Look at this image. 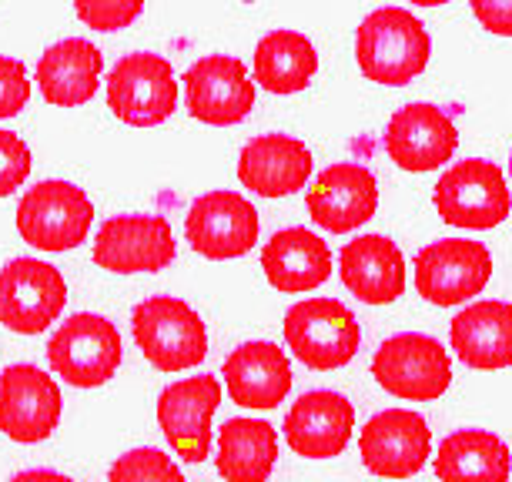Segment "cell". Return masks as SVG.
I'll return each instance as SVG.
<instances>
[{"instance_id":"6da1fadb","label":"cell","mask_w":512,"mask_h":482,"mask_svg":"<svg viewBox=\"0 0 512 482\" xmlns=\"http://www.w3.org/2000/svg\"><path fill=\"white\" fill-rule=\"evenodd\" d=\"M432 41L419 17L405 7H379L362 21L355 34L359 71L385 88H402L429 64Z\"/></svg>"},{"instance_id":"7a4b0ae2","label":"cell","mask_w":512,"mask_h":482,"mask_svg":"<svg viewBox=\"0 0 512 482\" xmlns=\"http://www.w3.org/2000/svg\"><path fill=\"white\" fill-rule=\"evenodd\" d=\"M134 342L141 355L158 372H185L205 362L208 355V329L198 312L181 298L154 295L134 308L131 318Z\"/></svg>"},{"instance_id":"3957f363","label":"cell","mask_w":512,"mask_h":482,"mask_svg":"<svg viewBox=\"0 0 512 482\" xmlns=\"http://www.w3.org/2000/svg\"><path fill=\"white\" fill-rule=\"evenodd\" d=\"M285 342L308 369L332 372L355 359L362 329L349 305L335 302V298H305L288 308Z\"/></svg>"},{"instance_id":"277c9868","label":"cell","mask_w":512,"mask_h":482,"mask_svg":"<svg viewBox=\"0 0 512 482\" xmlns=\"http://www.w3.org/2000/svg\"><path fill=\"white\" fill-rule=\"evenodd\" d=\"M94 205L71 181H41L17 205V231L37 252H71L91 231Z\"/></svg>"},{"instance_id":"5b68a950","label":"cell","mask_w":512,"mask_h":482,"mask_svg":"<svg viewBox=\"0 0 512 482\" xmlns=\"http://www.w3.org/2000/svg\"><path fill=\"white\" fill-rule=\"evenodd\" d=\"M432 205H436L439 218L452 228L489 231L509 218L512 195L506 175L492 161L469 158L452 165L439 178Z\"/></svg>"},{"instance_id":"8992f818","label":"cell","mask_w":512,"mask_h":482,"mask_svg":"<svg viewBox=\"0 0 512 482\" xmlns=\"http://www.w3.org/2000/svg\"><path fill=\"white\" fill-rule=\"evenodd\" d=\"M121 332L104 315H71L47 342L51 369L74 389H98L121 365Z\"/></svg>"},{"instance_id":"52a82bcc","label":"cell","mask_w":512,"mask_h":482,"mask_svg":"<svg viewBox=\"0 0 512 482\" xmlns=\"http://www.w3.org/2000/svg\"><path fill=\"white\" fill-rule=\"evenodd\" d=\"M372 375L395 399L432 402L452 385V362L436 339L402 332L379 345L372 359Z\"/></svg>"},{"instance_id":"ba28073f","label":"cell","mask_w":512,"mask_h":482,"mask_svg":"<svg viewBox=\"0 0 512 482\" xmlns=\"http://www.w3.org/2000/svg\"><path fill=\"white\" fill-rule=\"evenodd\" d=\"M108 108L131 128H154L178 108V81L161 54H128L108 77Z\"/></svg>"},{"instance_id":"9c48e42d","label":"cell","mask_w":512,"mask_h":482,"mask_svg":"<svg viewBox=\"0 0 512 482\" xmlns=\"http://www.w3.org/2000/svg\"><path fill=\"white\" fill-rule=\"evenodd\" d=\"M492 278L486 245L466 238H439L415 255V288L429 305L452 308L479 295Z\"/></svg>"},{"instance_id":"30bf717a","label":"cell","mask_w":512,"mask_h":482,"mask_svg":"<svg viewBox=\"0 0 512 482\" xmlns=\"http://www.w3.org/2000/svg\"><path fill=\"white\" fill-rule=\"evenodd\" d=\"M67 302V282L54 265L14 258L0 268V325L17 335H37L57 322Z\"/></svg>"},{"instance_id":"8fae6325","label":"cell","mask_w":512,"mask_h":482,"mask_svg":"<svg viewBox=\"0 0 512 482\" xmlns=\"http://www.w3.org/2000/svg\"><path fill=\"white\" fill-rule=\"evenodd\" d=\"M178 245L164 215L108 218L94 238V265L114 275L161 272L175 262Z\"/></svg>"},{"instance_id":"7c38bea8","label":"cell","mask_w":512,"mask_h":482,"mask_svg":"<svg viewBox=\"0 0 512 482\" xmlns=\"http://www.w3.org/2000/svg\"><path fill=\"white\" fill-rule=\"evenodd\" d=\"M185 235L201 258H211V262L241 258L258 241V211L238 191H208L188 208Z\"/></svg>"},{"instance_id":"4fadbf2b","label":"cell","mask_w":512,"mask_h":482,"mask_svg":"<svg viewBox=\"0 0 512 482\" xmlns=\"http://www.w3.org/2000/svg\"><path fill=\"white\" fill-rule=\"evenodd\" d=\"M64 399L57 382L37 365H11L0 375V432L14 442H44L57 429Z\"/></svg>"},{"instance_id":"5bb4252c","label":"cell","mask_w":512,"mask_h":482,"mask_svg":"<svg viewBox=\"0 0 512 482\" xmlns=\"http://www.w3.org/2000/svg\"><path fill=\"white\" fill-rule=\"evenodd\" d=\"M185 98L191 118L211 128L245 121L255 108V84L248 71L231 54H208L185 74Z\"/></svg>"},{"instance_id":"9a60e30c","label":"cell","mask_w":512,"mask_h":482,"mask_svg":"<svg viewBox=\"0 0 512 482\" xmlns=\"http://www.w3.org/2000/svg\"><path fill=\"white\" fill-rule=\"evenodd\" d=\"M359 452L365 469L382 479L415 476L432 452L429 426L412 409H385L365 422L359 436Z\"/></svg>"},{"instance_id":"2e32d148","label":"cell","mask_w":512,"mask_h":482,"mask_svg":"<svg viewBox=\"0 0 512 482\" xmlns=\"http://www.w3.org/2000/svg\"><path fill=\"white\" fill-rule=\"evenodd\" d=\"M221 402L215 375H191L161 392L158 422L164 439L185 462H205L211 449V416Z\"/></svg>"},{"instance_id":"e0dca14e","label":"cell","mask_w":512,"mask_h":482,"mask_svg":"<svg viewBox=\"0 0 512 482\" xmlns=\"http://www.w3.org/2000/svg\"><path fill=\"white\" fill-rule=\"evenodd\" d=\"M459 131L452 118L436 104H405L392 114L385 128V154L402 171H436L456 154Z\"/></svg>"},{"instance_id":"ac0fdd59","label":"cell","mask_w":512,"mask_h":482,"mask_svg":"<svg viewBox=\"0 0 512 482\" xmlns=\"http://www.w3.org/2000/svg\"><path fill=\"white\" fill-rule=\"evenodd\" d=\"M308 215L318 228L332 231V235H345L365 225L375 208H379V185L369 168L355 165V161H338L328 165L315 185L305 195Z\"/></svg>"},{"instance_id":"d6986e66","label":"cell","mask_w":512,"mask_h":482,"mask_svg":"<svg viewBox=\"0 0 512 482\" xmlns=\"http://www.w3.org/2000/svg\"><path fill=\"white\" fill-rule=\"evenodd\" d=\"M355 429V409L332 389L305 392L285 416V439L305 459L342 456Z\"/></svg>"},{"instance_id":"ffe728a7","label":"cell","mask_w":512,"mask_h":482,"mask_svg":"<svg viewBox=\"0 0 512 482\" xmlns=\"http://www.w3.org/2000/svg\"><path fill=\"white\" fill-rule=\"evenodd\" d=\"M312 175V151L288 134H258L241 148L238 178L262 198H288Z\"/></svg>"},{"instance_id":"44dd1931","label":"cell","mask_w":512,"mask_h":482,"mask_svg":"<svg viewBox=\"0 0 512 482\" xmlns=\"http://www.w3.org/2000/svg\"><path fill=\"white\" fill-rule=\"evenodd\" d=\"M345 288L365 305H392L405 292V258L392 238L362 235L338 255Z\"/></svg>"},{"instance_id":"7402d4cb","label":"cell","mask_w":512,"mask_h":482,"mask_svg":"<svg viewBox=\"0 0 512 482\" xmlns=\"http://www.w3.org/2000/svg\"><path fill=\"white\" fill-rule=\"evenodd\" d=\"M225 389L241 409H275L292 389L288 355L272 342L238 345L225 359Z\"/></svg>"},{"instance_id":"603a6c76","label":"cell","mask_w":512,"mask_h":482,"mask_svg":"<svg viewBox=\"0 0 512 482\" xmlns=\"http://www.w3.org/2000/svg\"><path fill=\"white\" fill-rule=\"evenodd\" d=\"M262 268L268 285L282 295H302L325 285L332 275V248L315 231L285 228L275 231L262 248Z\"/></svg>"},{"instance_id":"cb8c5ba5","label":"cell","mask_w":512,"mask_h":482,"mask_svg":"<svg viewBox=\"0 0 512 482\" xmlns=\"http://www.w3.org/2000/svg\"><path fill=\"white\" fill-rule=\"evenodd\" d=\"M452 349L469 369H509L512 365V305L472 302L449 325Z\"/></svg>"},{"instance_id":"d4e9b609","label":"cell","mask_w":512,"mask_h":482,"mask_svg":"<svg viewBox=\"0 0 512 482\" xmlns=\"http://www.w3.org/2000/svg\"><path fill=\"white\" fill-rule=\"evenodd\" d=\"M101 51L84 37L47 47L37 61V88L47 104L57 108H81L94 98L101 84Z\"/></svg>"},{"instance_id":"484cf974","label":"cell","mask_w":512,"mask_h":482,"mask_svg":"<svg viewBox=\"0 0 512 482\" xmlns=\"http://www.w3.org/2000/svg\"><path fill=\"white\" fill-rule=\"evenodd\" d=\"M512 456L496 432L459 429L442 439L436 456L439 482H509Z\"/></svg>"},{"instance_id":"4316f807","label":"cell","mask_w":512,"mask_h":482,"mask_svg":"<svg viewBox=\"0 0 512 482\" xmlns=\"http://www.w3.org/2000/svg\"><path fill=\"white\" fill-rule=\"evenodd\" d=\"M278 462V432L265 419H228L218 436V476L225 482H268Z\"/></svg>"},{"instance_id":"83f0119b","label":"cell","mask_w":512,"mask_h":482,"mask_svg":"<svg viewBox=\"0 0 512 482\" xmlns=\"http://www.w3.org/2000/svg\"><path fill=\"white\" fill-rule=\"evenodd\" d=\"M318 54L298 31H272L255 47V81L272 94H298L312 84Z\"/></svg>"},{"instance_id":"f1b7e54d","label":"cell","mask_w":512,"mask_h":482,"mask_svg":"<svg viewBox=\"0 0 512 482\" xmlns=\"http://www.w3.org/2000/svg\"><path fill=\"white\" fill-rule=\"evenodd\" d=\"M108 482H185V476L164 452L131 449L111 466Z\"/></svg>"},{"instance_id":"f546056e","label":"cell","mask_w":512,"mask_h":482,"mask_svg":"<svg viewBox=\"0 0 512 482\" xmlns=\"http://www.w3.org/2000/svg\"><path fill=\"white\" fill-rule=\"evenodd\" d=\"M74 11L91 31L114 34L138 21L144 11V0H74Z\"/></svg>"},{"instance_id":"4dcf8cb0","label":"cell","mask_w":512,"mask_h":482,"mask_svg":"<svg viewBox=\"0 0 512 482\" xmlns=\"http://www.w3.org/2000/svg\"><path fill=\"white\" fill-rule=\"evenodd\" d=\"M31 175V148L11 131H0V198L14 195Z\"/></svg>"},{"instance_id":"1f68e13d","label":"cell","mask_w":512,"mask_h":482,"mask_svg":"<svg viewBox=\"0 0 512 482\" xmlns=\"http://www.w3.org/2000/svg\"><path fill=\"white\" fill-rule=\"evenodd\" d=\"M31 101V81L17 57H0V121L21 114Z\"/></svg>"},{"instance_id":"d6a6232c","label":"cell","mask_w":512,"mask_h":482,"mask_svg":"<svg viewBox=\"0 0 512 482\" xmlns=\"http://www.w3.org/2000/svg\"><path fill=\"white\" fill-rule=\"evenodd\" d=\"M476 21L496 37H512V0H469Z\"/></svg>"},{"instance_id":"836d02e7","label":"cell","mask_w":512,"mask_h":482,"mask_svg":"<svg viewBox=\"0 0 512 482\" xmlns=\"http://www.w3.org/2000/svg\"><path fill=\"white\" fill-rule=\"evenodd\" d=\"M11 482H71V479L54 469H27V472H17Z\"/></svg>"},{"instance_id":"e575fe53","label":"cell","mask_w":512,"mask_h":482,"mask_svg":"<svg viewBox=\"0 0 512 482\" xmlns=\"http://www.w3.org/2000/svg\"><path fill=\"white\" fill-rule=\"evenodd\" d=\"M412 4H419V7H442V4H449V0H412Z\"/></svg>"},{"instance_id":"d590c367","label":"cell","mask_w":512,"mask_h":482,"mask_svg":"<svg viewBox=\"0 0 512 482\" xmlns=\"http://www.w3.org/2000/svg\"><path fill=\"white\" fill-rule=\"evenodd\" d=\"M509 171H512V158H509Z\"/></svg>"}]
</instances>
